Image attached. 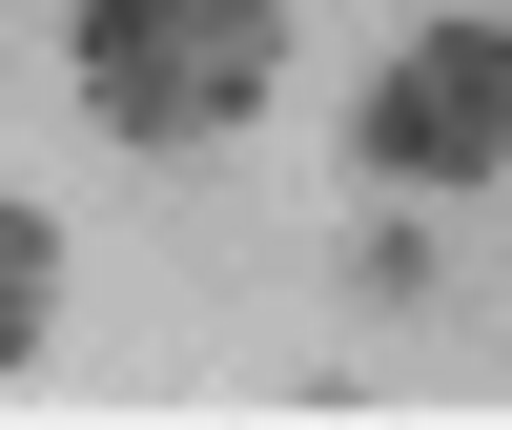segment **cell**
<instances>
[{"instance_id":"1","label":"cell","mask_w":512,"mask_h":430,"mask_svg":"<svg viewBox=\"0 0 512 430\" xmlns=\"http://www.w3.org/2000/svg\"><path fill=\"white\" fill-rule=\"evenodd\" d=\"M267 82H287V0H82V123L123 164L267 123Z\"/></svg>"},{"instance_id":"3","label":"cell","mask_w":512,"mask_h":430,"mask_svg":"<svg viewBox=\"0 0 512 430\" xmlns=\"http://www.w3.org/2000/svg\"><path fill=\"white\" fill-rule=\"evenodd\" d=\"M41 328H62V226H41L21 185H0V390L41 369Z\"/></svg>"},{"instance_id":"2","label":"cell","mask_w":512,"mask_h":430,"mask_svg":"<svg viewBox=\"0 0 512 430\" xmlns=\"http://www.w3.org/2000/svg\"><path fill=\"white\" fill-rule=\"evenodd\" d=\"M349 164H369L390 205L492 185V164H512V21H431V41H390V62H369V103H349Z\"/></svg>"}]
</instances>
